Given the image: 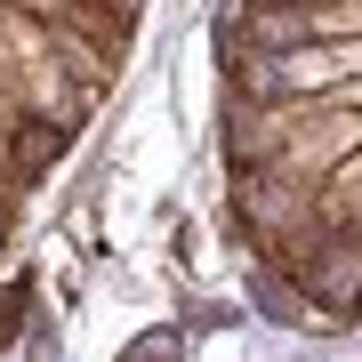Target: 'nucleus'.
Segmentation results:
<instances>
[{
    "instance_id": "obj_1",
    "label": "nucleus",
    "mask_w": 362,
    "mask_h": 362,
    "mask_svg": "<svg viewBox=\"0 0 362 362\" xmlns=\"http://www.w3.org/2000/svg\"><path fill=\"white\" fill-rule=\"evenodd\" d=\"M233 218L298 306L362 298V0H233L226 16Z\"/></svg>"
}]
</instances>
